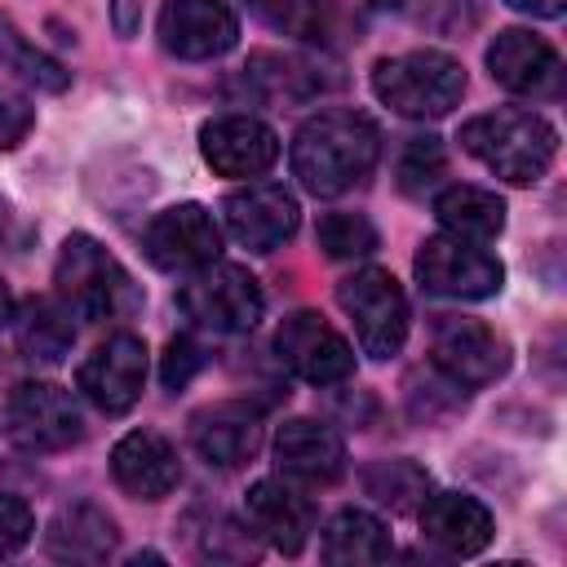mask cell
<instances>
[{
	"label": "cell",
	"instance_id": "1",
	"mask_svg": "<svg viewBox=\"0 0 567 567\" xmlns=\"http://www.w3.org/2000/svg\"><path fill=\"white\" fill-rule=\"evenodd\" d=\"M377 155H381V133L363 111L310 115L297 128L292 151H288L297 182L319 199H332L359 186L377 168Z\"/></svg>",
	"mask_w": 567,
	"mask_h": 567
},
{
	"label": "cell",
	"instance_id": "2",
	"mask_svg": "<svg viewBox=\"0 0 567 567\" xmlns=\"http://www.w3.org/2000/svg\"><path fill=\"white\" fill-rule=\"evenodd\" d=\"M461 146L474 159H483L496 177H505L514 186H532L554 164L558 133L545 115L505 106V111H487V115L465 120L461 124Z\"/></svg>",
	"mask_w": 567,
	"mask_h": 567
},
{
	"label": "cell",
	"instance_id": "3",
	"mask_svg": "<svg viewBox=\"0 0 567 567\" xmlns=\"http://www.w3.org/2000/svg\"><path fill=\"white\" fill-rule=\"evenodd\" d=\"M372 93L408 115V120H439L465 97V66L443 49H412L381 58L372 66Z\"/></svg>",
	"mask_w": 567,
	"mask_h": 567
},
{
	"label": "cell",
	"instance_id": "4",
	"mask_svg": "<svg viewBox=\"0 0 567 567\" xmlns=\"http://www.w3.org/2000/svg\"><path fill=\"white\" fill-rule=\"evenodd\" d=\"M53 284H58V297L71 306V315L89 323L120 319L137 306V288L128 270L93 235H66L53 266Z\"/></svg>",
	"mask_w": 567,
	"mask_h": 567
},
{
	"label": "cell",
	"instance_id": "5",
	"mask_svg": "<svg viewBox=\"0 0 567 567\" xmlns=\"http://www.w3.org/2000/svg\"><path fill=\"white\" fill-rule=\"evenodd\" d=\"M177 306L195 328L248 332V328H257V319L266 310V297H261V284L244 266L208 261V266L190 270V279L177 292Z\"/></svg>",
	"mask_w": 567,
	"mask_h": 567
},
{
	"label": "cell",
	"instance_id": "6",
	"mask_svg": "<svg viewBox=\"0 0 567 567\" xmlns=\"http://www.w3.org/2000/svg\"><path fill=\"white\" fill-rule=\"evenodd\" d=\"M337 306L350 315L363 354L390 359V354L403 350V341H408V297H403V288L390 270H377V266L354 270L350 279L337 284Z\"/></svg>",
	"mask_w": 567,
	"mask_h": 567
},
{
	"label": "cell",
	"instance_id": "7",
	"mask_svg": "<svg viewBox=\"0 0 567 567\" xmlns=\"http://www.w3.org/2000/svg\"><path fill=\"white\" fill-rule=\"evenodd\" d=\"M4 434L22 452H66L84 439V416L58 381H22L4 399Z\"/></svg>",
	"mask_w": 567,
	"mask_h": 567
},
{
	"label": "cell",
	"instance_id": "8",
	"mask_svg": "<svg viewBox=\"0 0 567 567\" xmlns=\"http://www.w3.org/2000/svg\"><path fill=\"white\" fill-rule=\"evenodd\" d=\"M416 279L439 292V297H456V301H478L492 297L505 284V266L483 252L478 244L452 239V235H434L416 248Z\"/></svg>",
	"mask_w": 567,
	"mask_h": 567
},
{
	"label": "cell",
	"instance_id": "9",
	"mask_svg": "<svg viewBox=\"0 0 567 567\" xmlns=\"http://www.w3.org/2000/svg\"><path fill=\"white\" fill-rule=\"evenodd\" d=\"M430 350H434V368L447 372V381H456V385H492L509 368L505 337L496 328H487L483 319L443 315L434 323Z\"/></svg>",
	"mask_w": 567,
	"mask_h": 567
},
{
	"label": "cell",
	"instance_id": "10",
	"mask_svg": "<svg viewBox=\"0 0 567 567\" xmlns=\"http://www.w3.org/2000/svg\"><path fill=\"white\" fill-rule=\"evenodd\" d=\"M142 248H146L151 266H159V270H199V266L217 261L221 230L204 204L186 199V204H173L151 217V226L142 230Z\"/></svg>",
	"mask_w": 567,
	"mask_h": 567
},
{
	"label": "cell",
	"instance_id": "11",
	"mask_svg": "<svg viewBox=\"0 0 567 567\" xmlns=\"http://www.w3.org/2000/svg\"><path fill=\"white\" fill-rule=\"evenodd\" d=\"M275 350L310 385H337V381L354 377V350H350V341L332 323H323V315H315V310L288 315L279 323V332H275Z\"/></svg>",
	"mask_w": 567,
	"mask_h": 567
},
{
	"label": "cell",
	"instance_id": "12",
	"mask_svg": "<svg viewBox=\"0 0 567 567\" xmlns=\"http://www.w3.org/2000/svg\"><path fill=\"white\" fill-rule=\"evenodd\" d=\"M146 385V346L133 332L106 337L84 363H80V390L89 403H97L106 416L128 412L142 399Z\"/></svg>",
	"mask_w": 567,
	"mask_h": 567
},
{
	"label": "cell",
	"instance_id": "13",
	"mask_svg": "<svg viewBox=\"0 0 567 567\" xmlns=\"http://www.w3.org/2000/svg\"><path fill=\"white\" fill-rule=\"evenodd\" d=\"M487 71L501 89L518 97H558L563 89V58L549 40L509 27L487 44Z\"/></svg>",
	"mask_w": 567,
	"mask_h": 567
},
{
	"label": "cell",
	"instance_id": "14",
	"mask_svg": "<svg viewBox=\"0 0 567 567\" xmlns=\"http://www.w3.org/2000/svg\"><path fill=\"white\" fill-rule=\"evenodd\" d=\"M226 230L235 244H244L248 252H275L284 239L297 235V221H301V208L292 199V190L284 186H244V190H230L226 204Z\"/></svg>",
	"mask_w": 567,
	"mask_h": 567
},
{
	"label": "cell",
	"instance_id": "15",
	"mask_svg": "<svg viewBox=\"0 0 567 567\" xmlns=\"http://www.w3.org/2000/svg\"><path fill=\"white\" fill-rule=\"evenodd\" d=\"M239 22L221 0H168L159 13V44L173 58L208 62L235 49Z\"/></svg>",
	"mask_w": 567,
	"mask_h": 567
},
{
	"label": "cell",
	"instance_id": "16",
	"mask_svg": "<svg viewBox=\"0 0 567 567\" xmlns=\"http://www.w3.org/2000/svg\"><path fill=\"white\" fill-rule=\"evenodd\" d=\"M199 151L221 177H261L279 159V137L252 115H221L199 128Z\"/></svg>",
	"mask_w": 567,
	"mask_h": 567
},
{
	"label": "cell",
	"instance_id": "17",
	"mask_svg": "<svg viewBox=\"0 0 567 567\" xmlns=\"http://www.w3.org/2000/svg\"><path fill=\"white\" fill-rule=\"evenodd\" d=\"M248 523L252 532L275 545L279 554H301L310 532H315V505L301 487H292L288 478H261L248 487Z\"/></svg>",
	"mask_w": 567,
	"mask_h": 567
},
{
	"label": "cell",
	"instance_id": "18",
	"mask_svg": "<svg viewBox=\"0 0 567 567\" xmlns=\"http://www.w3.org/2000/svg\"><path fill=\"white\" fill-rule=\"evenodd\" d=\"M111 474L133 501H159L182 483L177 452L164 434L155 430H128L111 447Z\"/></svg>",
	"mask_w": 567,
	"mask_h": 567
},
{
	"label": "cell",
	"instance_id": "19",
	"mask_svg": "<svg viewBox=\"0 0 567 567\" xmlns=\"http://www.w3.org/2000/svg\"><path fill=\"white\" fill-rule=\"evenodd\" d=\"M195 452L217 470H239L261 452V416L248 403H213L190 416Z\"/></svg>",
	"mask_w": 567,
	"mask_h": 567
},
{
	"label": "cell",
	"instance_id": "20",
	"mask_svg": "<svg viewBox=\"0 0 567 567\" xmlns=\"http://www.w3.org/2000/svg\"><path fill=\"white\" fill-rule=\"evenodd\" d=\"M421 536L447 554V558H470L492 540V514L483 501L465 492H434L421 496Z\"/></svg>",
	"mask_w": 567,
	"mask_h": 567
},
{
	"label": "cell",
	"instance_id": "21",
	"mask_svg": "<svg viewBox=\"0 0 567 567\" xmlns=\"http://www.w3.org/2000/svg\"><path fill=\"white\" fill-rule=\"evenodd\" d=\"M275 461L297 483H337L346 474V443L310 416L284 421L275 434Z\"/></svg>",
	"mask_w": 567,
	"mask_h": 567
},
{
	"label": "cell",
	"instance_id": "22",
	"mask_svg": "<svg viewBox=\"0 0 567 567\" xmlns=\"http://www.w3.org/2000/svg\"><path fill=\"white\" fill-rule=\"evenodd\" d=\"M44 540H49V554L53 558H66V563H102V558L115 554L120 532H115V523L97 505H66V509L53 514Z\"/></svg>",
	"mask_w": 567,
	"mask_h": 567
},
{
	"label": "cell",
	"instance_id": "23",
	"mask_svg": "<svg viewBox=\"0 0 567 567\" xmlns=\"http://www.w3.org/2000/svg\"><path fill=\"white\" fill-rule=\"evenodd\" d=\"M434 217L452 239L465 244H492L505 230V204L483 186H447L434 199Z\"/></svg>",
	"mask_w": 567,
	"mask_h": 567
},
{
	"label": "cell",
	"instance_id": "24",
	"mask_svg": "<svg viewBox=\"0 0 567 567\" xmlns=\"http://www.w3.org/2000/svg\"><path fill=\"white\" fill-rule=\"evenodd\" d=\"M394 554L390 532L381 518L363 514V509H341L328 527H323V558L337 567H363V563H385Z\"/></svg>",
	"mask_w": 567,
	"mask_h": 567
},
{
	"label": "cell",
	"instance_id": "25",
	"mask_svg": "<svg viewBox=\"0 0 567 567\" xmlns=\"http://www.w3.org/2000/svg\"><path fill=\"white\" fill-rule=\"evenodd\" d=\"M71 306L62 297H35L27 306V319L18 323V346L31 363H62L66 350L75 346V323Z\"/></svg>",
	"mask_w": 567,
	"mask_h": 567
},
{
	"label": "cell",
	"instance_id": "26",
	"mask_svg": "<svg viewBox=\"0 0 567 567\" xmlns=\"http://www.w3.org/2000/svg\"><path fill=\"white\" fill-rule=\"evenodd\" d=\"M244 80L266 102H306V97L323 93V75L310 62L288 58V53H252L244 66Z\"/></svg>",
	"mask_w": 567,
	"mask_h": 567
},
{
	"label": "cell",
	"instance_id": "27",
	"mask_svg": "<svg viewBox=\"0 0 567 567\" xmlns=\"http://www.w3.org/2000/svg\"><path fill=\"white\" fill-rule=\"evenodd\" d=\"M0 66L13 71L18 80L44 89V93H62L71 84V71L53 53H44L40 44H31L9 13H0Z\"/></svg>",
	"mask_w": 567,
	"mask_h": 567
},
{
	"label": "cell",
	"instance_id": "28",
	"mask_svg": "<svg viewBox=\"0 0 567 567\" xmlns=\"http://www.w3.org/2000/svg\"><path fill=\"white\" fill-rule=\"evenodd\" d=\"M252 9L284 35L315 40L323 44L337 27V4L332 0H252Z\"/></svg>",
	"mask_w": 567,
	"mask_h": 567
},
{
	"label": "cell",
	"instance_id": "29",
	"mask_svg": "<svg viewBox=\"0 0 567 567\" xmlns=\"http://www.w3.org/2000/svg\"><path fill=\"white\" fill-rule=\"evenodd\" d=\"M363 487H368L372 501L390 505L394 514H408V509L425 496L430 478H425V470L412 465V461H377V465L363 470Z\"/></svg>",
	"mask_w": 567,
	"mask_h": 567
},
{
	"label": "cell",
	"instance_id": "30",
	"mask_svg": "<svg viewBox=\"0 0 567 567\" xmlns=\"http://www.w3.org/2000/svg\"><path fill=\"white\" fill-rule=\"evenodd\" d=\"M315 239H319V248L332 257V261H350V257H368L377 244H381V235H377V226L363 217V213H328L323 221H319V230H315Z\"/></svg>",
	"mask_w": 567,
	"mask_h": 567
},
{
	"label": "cell",
	"instance_id": "31",
	"mask_svg": "<svg viewBox=\"0 0 567 567\" xmlns=\"http://www.w3.org/2000/svg\"><path fill=\"white\" fill-rule=\"evenodd\" d=\"M447 168V155H443V142L439 137H408L403 155H399V186L408 195H421L425 186H434Z\"/></svg>",
	"mask_w": 567,
	"mask_h": 567
},
{
	"label": "cell",
	"instance_id": "32",
	"mask_svg": "<svg viewBox=\"0 0 567 567\" xmlns=\"http://www.w3.org/2000/svg\"><path fill=\"white\" fill-rule=\"evenodd\" d=\"M35 536V514L18 496H0V558L18 554Z\"/></svg>",
	"mask_w": 567,
	"mask_h": 567
},
{
	"label": "cell",
	"instance_id": "33",
	"mask_svg": "<svg viewBox=\"0 0 567 567\" xmlns=\"http://www.w3.org/2000/svg\"><path fill=\"white\" fill-rule=\"evenodd\" d=\"M204 368V354H199V346H195V337H173L168 341V350H164V368H159V377H164V385L168 390H182L195 372Z\"/></svg>",
	"mask_w": 567,
	"mask_h": 567
},
{
	"label": "cell",
	"instance_id": "34",
	"mask_svg": "<svg viewBox=\"0 0 567 567\" xmlns=\"http://www.w3.org/2000/svg\"><path fill=\"white\" fill-rule=\"evenodd\" d=\"M35 124V111L22 93L13 89H0V146H18Z\"/></svg>",
	"mask_w": 567,
	"mask_h": 567
},
{
	"label": "cell",
	"instance_id": "35",
	"mask_svg": "<svg viewBox=\"0 0 567 567\" xmlns=\"http://www.w3.org/2000/svg\"><path fill=\"white\" fill-rule=\"evenodd\" d=\"M111 22H115V31L128 40V35L142 27V0H111Z\"/></svg>",
	"mask_w": 567,
	"mask_h": 567
},
{
	"label": "cell",
	"instance_id": "36",
	"mask_svg": "<svg viewBox=\"0 0 567 567\" xmlns=\"http://www.w3.org/2000/svg\"><path fill=\"white\" fill-rule=\"evenodd\" d=\"M505 4L518 13H532V18H558L567 0H505Z\"/></svg>",
	"mask_w": 567,
	"mask_h": 567
},
{
	"label": "cell",
	"instance_id": "37",
	"mask_svg": "<svg viewBox=\"0 0 567 567\" xmlns=\"http://www.w3.org/2000/svg\"><path fill=\"white\" fill-rule=\"evenodd\" d=\"M13 319V292H9V284L0 279V328Z\"/></svg>",
	"mask_w": 567,
	"mask_h": 567
},
{
	"label": "cell",
	"instance_id": "38",
	"mask_svg": "<svg viewBox=\"0 0 567 567\" xmlns=\"http://www.w3.org/2000/svg\"><path fill=\"white\" fill-rule=\"evenodd\" d=\"M4 221H9V213H4V204H0V235H4Z\"/></svg>",
	"mask_w": 567,
	"mask_h": 567
}]
</instances>
